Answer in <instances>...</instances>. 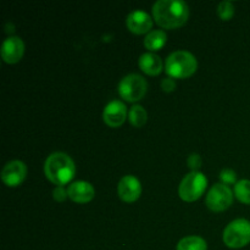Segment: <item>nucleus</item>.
I'll return each mask as SVG.
<instances>
[{
	"instance_id": "7",
	"label": "nucleus",
	"mask_w": 250,
	"mask_h": 250,
	"mask_svg": "<svg viewBox=\"0 0 250 250\" xmlns=\"http://www.w3.org/2000/svg\"><path fill=\"white\" fill-rule=\"evenodd\" d=\"M233 202V192L229 186L224 183H216L210 188L207 194V207L211 211L221 212L229 209Z\"/></svg>"
},
{
	"instance_id": "15",
	"label": "nucleus",
	"mask_w": 250,
	"mask_h": 250,
	"mask_svg": "<svg viewBox=\"0 0 250 250\" xmlns=\"http://www.w3.org/2000/svg\"><path fill=\"white\" fill-rule=\"evenodd\" d=\"M167 42V34L163 29H153L144 38V46L151 53L160 50Z\"/></svg>"
},
{
	"instance_id": "23",
	"label": "nucleus",
	"mask_w": 250,
	"mask_h": 250,
	"mask_svg": "<svg viewBox=\"0 0 250 250\" xmlns=\"http://www.w3.org/2000/svg\"><path fill=\"white\" fill-rule=\"evenodd\" d=\"M161 88H163L164 92L170 93L173 92L176 89V81L172 77H166L161 81Z\"/></svg>"
},
{
	"instance_id": "12",
	"label": "nucleus",
	"mask_w": 250,
	"mask_h": 250,
	"mask_svg": "<svg viewBox=\"0 0 250 250\" xmlns=\"http://www.w3.org/2000/svg\"><path fill=\"white\" fill-rule=\"evenodd\" d=\"M1 58L6 63H16L24 54V43L20 37H7L1 45Z\"/></svg>"
},
{
	"instance_id": "8",
	"label": "nucleus",
	"mask_w": 250,
	"mask_h": 250,
	"mask_svg": "<svg viewBox=\"0 0 250 250\" xmlns=\"http://www.w3.org/2000/svg\"><path fill=\"white\" fill-rule=\"evenodd\" d=\"M27 176V166L21 160H11L4 166L1 171V180L7 187H17Z\"/></svg>"
},
{
	"instance_id": "18",
	"label": "nucleus",
	"mask_w": 250,
	"mask_h": 250,
	"mask_svg": "<svg viewBox=\"0 0 250 250\" xmlns=\"http://www.w3.org/2000/svg\"><path fill=\"white\" fill-rule=\"evenodd\" d=\"M234 195L243 204L250 205V181L241 180L234 185Z\"/></svg>"
},
{
	"instance_id": "11",
	"label": "nucleus",
	"mask_w": 250,
	"mask_h": 250,
	"mask_svg": "<svg viewBox=\"0 0 250 250\" xmlns=\"http://www.w3.org/2000/svg\"><path fill=\"white\" fill-rule=\"evenodd\" d=\"M127 28L136 34H148L154 24V19L144 10H133L126 17Z\"/></svg>"
},
{
	"instance_id": "2",
	"label": "nucleus",
	"mask_w": 250,
	"mask_h": 250,
	"mask_svg": "<svg viewBox=\"0 0 250 250\" xmlns=\"http://www.w3.org/2000/svg\"><path fill=\"white\" fill-rule=\"evenodd\" d=\"M44 173L45 177L54 185L65 186L75 177V161L68 154L55 151L46 158L44 163Z\"/></svg>"
},
{
	"instance_id": "19",
	"label": "nucleus",
	"mask_w": 250,
	"mask_h": 250,
	"mask_svg": "<svg viewBox=\"0 0 250 250\" xmlns=\"http://www.w3.org/2000/svg\"><path fill=\"white\" fill-rule=\"evenodd\" d=\"M217 14L224 21H229L234 15V5L231 1H221L217 6Z\"/></svg>"
},
{
	"instance_id": "6",
	"label": "nucleus",
	"mask_w": 250,
	"mask_h": 250,
	"mask_svg": "<svg viewBox=\"0 0 250 250\" xmlns=\"http://www.w3.org/2000/svg\"><path fill=\"white\" fill-rule=\"evenodd\" d=\"M117 90H119L120 97L124 100L136 103L146 95L148 90V83L143 76L138 73H129L120 81Z\"/></svg>"
},
{
	"instance_id": "1",
	"label": "nucleus",
	"mask_w": 250,
	"mask_h": 250,
	"mask_svg": "<svg viewBox=\"0 0 250 250\" xmlns=\"http://www.w3.org/2000/svg\"><path fill=\"white\" fill-rule=\"evenodd\" d=\"M189 17L187 2L182 0H158L153 5V19L165 29L182 27Z\"/></svg>"
},
{
	"instance_id": "13",
	"label": "nucleus",
	"mask_w": 250,
	"mask_h": 250,
	"mask_svg": "<svg viewBox=\"0 0 250 250\" xmlns=\"http://www.w3.org/2000/svg\"><path fill=\"white\" fill-rule=\"evenodd\" d=\"M67 192L68 198L78 204L89 203L95 197L94 187L85 181H76V182L71 183L67 188Z\"/></svg>"
},
{
	"instance_id": "20",
	"label": "nucleus",
	"mask_w": 250,
	"mask_h": 250,
	"mask_svg": "<svg viewBox=\"0 0 250 250\" xmlns=\"http://www.w3.org/2000/svg\"><path fill=\"white\" fill-rule=\"evenodd\" d=\"M220 180L221 183L229 186V185H236L237 183V173L234 172L232 168H224L220 172Z\"/></svg>"
},
{
	"instance_id": "14",
	"label": "nucleus",
	"mask_w": 250,
	"mask_h": 250,
	"mask_svg": "<svg viewBox=\"0 0 250 250\" xmlns=\"http://www.w3.org/2000/svg\"><path fill=\"white\" fill-rule=\"evenodd\" d=\"M138 65L139 68L149 76L160 75L164 68V63L160 56L151 51L142 54L138 60Z\"/></svg>"
},
{
	"instance_id": "17",
	"label": "nucleus",
	"mask_w": 250,
	"mask_h": 250,
	"mask_svg": "<svg viewBox=\"0 0 250 250\" xmlns=\"http://www.w3.org/2000/svg\"><path fill=\"white\" fill-rule=\"evenodd\" d=\"M128 120L132 126L141 128L148 121V112L142 105L134 104L132 105L128 111Z\"/></svg>"
},
{
	"instance_id": "9",
	"label": "nucleus",
	"mask_w": 250,
	"mask_h": 250,
	"mask_svg": "<svg viewBox=\"0 0 250 250\" xmlns=\"http://www.w3.org/2000/svg\"><path fill=\"white\" fill-rule=\"evenodd\" d=\"M117 194L125 203H133L139 199L142 194V185L133 175H126L117 185Z\"/></svg>"
},
{
	"instance_id": "4",
	"label": "nucleus",
	"mask_w": 250,
	"mask_h": 250,
	"mask_svg": "<svg viewBox=\"0 0 250 250\" xmlns=\"http://www.w3.org/2000/svg\"><path fill=\"white\" fill-rule=\"evenodd\" d=\"M208 187V178L199 171H190L183 177L178 187V194L185 202L192 203L199 199Z\"/></svg>"
},
{
	"instance_id": "10",
	"label": "nucleus",
	"mask_w": 250,
	"mask_h": 250,
	"mask_svg": "<svg viewBox=\"0 0 250 250\" xmlns=\"http://www.w3.org/2000/svg\"><path fill=\"white\" fill-rule=\"evenodd\" d=\"M104 122L111 128H117L122 126L127 119V107L121 100H111L107 103L103 111Z\"/></svg>"
},
{
	"instance_id": "22",
	"label": "nucleus",
	"mask_w": 250,
	"mask_h": 250,
	"mask_svg": "<svg viewBox=\"0 0 250 250\" xmlns=\"http://www.w3.org/2000/svg\"><path fill=\"white\" fill-rule=\"evenodd\" d=\"M68 197V192L63 186H56L55 189L53 190V198L56 202H63Z\"/></svg>"
},
{
	"instance_id": "21",
	"label": "nucleus",
	"mask_w": 250,
	"mask_h": 250,
	"mask_svg": "<svg viewBox=\"0 0 250 250\" xmlns=\"http://www.w3.org/2000/svg\"><path fill=\"white\" fill-rule=\"evenodd\" d=\"M187 164H188V167H189L190 170L198 171L200 167H202V164H203L202 156L197 153L190 154L187 159Z\"/></svg>"
},
{
	"instance_id": "3",
	"label": "nucleus",
	"mask_w": 250,
	"mask_h": 250,
	"mask_svg": "<svg viewBox=\"0 0 250 250\" xmlns=\"http://www.w3.org/2000/svg\"><path fill=\"white\" fill-rule=\"evenodd\" d=\"M198 68V61L190 51L176 50L167 56L165 71L168 77L188 78L194 75Z\"/></svg>"
},
{
	"instance_id": "5",
	"label": "nucleus",
	"mask_w": 250,
	"mask_h": 250,
	"mask_svg": "<svg viewBox=\"0 0 250 250\" xmlns=\"http://www.w3.org/2000/svg\"><path fill=\"white\" fill-rule=\"evenodd\" d=\"M224 243L229 248L239 249L250 243V221L237 219L229 222L222 233Z\"/></svg>"
},
{
	"instance_id": "16",
	"label": "nucleus",
	"mask_w": 250,
	"mask_h": 250,
	"mask_svg": "<svg viewBox=\"0 0 250 250\" xmlns=\"http://www.w3.org/2000/svg\"><path fill=\"white\" fill-rule=\"evenodd\" d=\"M176 250H208V244L202 237L188 236L178 242Z\"/></svg>"
}]
</instances>
